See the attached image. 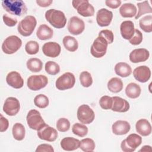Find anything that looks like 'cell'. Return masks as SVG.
I'll return each instance as SVG.
<instances>
[{"mask_svg":"<svg viewBox=\"0 0 152 152\" xmlns=\"http://www.w3.org/2000/svg\"><path fill=\"white\" fill-rule=\"evenodd\" d=\"M3 8L11 15L22 16L27 12V8L22 0H5L2 1Z\"/></svg>","mask_w":152,"mask_h":152,"instance_id":"6da1fadb","label":"cell"},{"mask_svg":"<svg viewBox=\"0 0 152 152\" xmlns=\"http://www.w3.org/2000/svg\"><path fill=\"white\" fill-rule=\"evenodd\" d=\"M46 20L55 28H64L66 24V18L65 14L55 9H49L45 12Z\"/></svg>","mask_w":152,"mask_h":152,"instance_id":"7a4b0ae2","label":"cell"},{"mask_svg":"<svg viewBox=\"0 0 152 152\" xmlns=\"http://www.w3.org/2000/svg\"><path fill=\"white\" fill-rule=\"evenodd\" d=\"M37 24V20L33 15H27L18 24V32L23 36L28 37L32 34Z\"/></svg>","mask_w":152,"mask_h":152,"instance_id":"3957f363","label":"cell"},{"mask_svg":"<svg viewBox=\"0 0 152 152\" xmlns=\"http://www.w3.org/2000/svg\"><path fill=\"white\" fill-rule=\"evenodd\" d=\"M22 45L21 40L17 36L12 35L7 37L2 43V50L4 53L11 55L15 53Z\"/></svg>","mask_w":152,"mask_h":152,"instance_id":"277c9868","label":"cell"},{"mask_svg":"<svg viewBox=\"0 0 152 152\" xmlns=\"http://www.w3.org/2000/svg\"><path fill=\"white\" fill-rule=\"evenodd\" d=\"M26 121L30 128L38 131L46 124L44 121L40 113L35 109H31L26 116Z\"/></svg>","mask_w":152,"mask_h":152,"instance_id":"5b68a950","label":"cell"},{"mask_svg":"<svg viewBox=\"0 0 152 152\" xmlns=\"http://www.w3.org/2000/svg\"><path fill=\"white\" fill-rule=\"evenodd\" d=\"M72 5L83 17H91L94 14V8L88 0H73Z\"/></svg>","mask_w":152,"mask_h":152,"instance_id":"8992f818","label":"cell"},{"mask_svg":"<svg viewBox=\"0 0 152 152\" xmlns=\"http://www.w3.org/2000/svg\"><path fill=\"white\" fill-rule=\"evenodd\" d=\"M107 45L108 43L106 40L102 36H98L91 46L90 53L96 58H102L106 53Z\"/></svg>","mask_w":152,"mask_h":152,"instance_id":"52a82bcc","label":"cell"},{"mask_svg":"<svg viewBox=\"0 0 152 152\" xmlns=\"http://www.w3.org/2000/svg\"><path fill=\"white\" fill-rule=\"evenodd\" d=\"M141 142L142 138L141 136L137 134H131L122 141L121 147L124 152H132L141 145Z\"/></svg>","mask_w":152,"mask_h":152,"instance_id":"ba28073f","label":"cell"},{"mask_svg":"<svg viewBox=\"0 0 152 152\" xmlns=\"http://www.w3.org/2000/svg\"><path fill=\"white\" fill-rule=\"evenodd\" d=\"M75 83V78L74 75L71 72H67L57 78L55 86L56 88L59 90H65L72 88Z\"/></svg>","mask_w":152,"mask_h":152,"instance_id":"9c48e42d","label":"cell"},{"mask_svg":"<svg viewBox=\"0 0 152 152\" xmlns=\"http://www.w3.org/2000/svg\"><path fill=\"white\" fill-rule=\"evenodd\" d=\"M77 119L83 124H90L95 118V114L93 109L87 104H82L77 109Z\"/></svg>","mask_w":152,"mask_h":152,"instance_id":"30bf717a","label":"cell"},{"mask_svg":"<svg viewBox=\"0 0 152 152\" xmlns=\"http://www.w3.org/2000/svg\"><path fill=\"white\" fill-rule=\"evenodd\" d=\"M48 79L44 75H33L30 76L27 81V85L29 89L33 91H38L46 86Z\"/></svg>","mask_w":152,"mask_h":152,"instance_id":"8fae6325","label":"cell"},{"mask_svg":"<svg viewBox=\"0 0 152 152\" xmlns=\"http://www.w3.org/2000/svg\"><path fill=\"white\" fill-rule=\"evenodd\" d=\"M20 109L19 100L14 97H9L5 100L3 106V111L8 116H15Z\"/></svg>","mask_w":152,"mask_h":152,"instance_id":"7c38bea8","label":"cell"},{"mask_svg":"<svg viewBox=\"0 0 152 152\" xmlns=\"http://www.w3.org/2000/svg\"><path fill=\"white\" fill-rule=\"evenodd\" d=\"M67 28L71 34L79 35L84 30L85 24L82 19L77 16H73L68 21Z\"/></svg>","mask_w":152,"mask_h":152,"instance_id":"4fadbf2b","label":"cell"},{"mask_svg":"<svg viewBox=\"0 0 152 152\" xmlns=\"http://www.w3.org/2000/svg\"><path fill=\"white\" fill-rule=\"evenodd\" d=\"M37 134L40 139L49 142L55 141L58 137L57 131L47 124L38 130Z\"/></svg>","mask_w":152,"mask_h":152,"instance_id":"5bb4252c","label":"cell"},{"mask_svg":"<svg viewBox=\"0 0 152 152\" xmlns=\"http://www.w3.org/2000/svg\"><path fill=\"white\" fill-rule=\"evenodd\" d=\"M112 18V12L106 8L100 9L96 14V21L100 27L108 26L110 24Z\"/></svg>","mask_w":152,"mask_h":152,"instance_id":"9a60e30c","label":"cell"},{"mask_svg":"<svg viewBox=\"0 0 152 152\" xmlns=\"http://www.w3.org/2000/svg\"><path fill=\"white\" fill-rule=\"evenodd\" d=\"M150 56L149 51L145 48L134 49L129 53V60L132 63H139L146 61Z\"/></svg>","mask_w":152,"mask_h":152,"instance_id":"2e32d148","label":"cell"},{"mask_svg":"<svg viewBox=\"0 0 152 152\" xmlns=\"http://www.w3.org/2000/svg\"><path fill=\"white\" fill-rule=\"evenodd\" d=\"M42 51L44 55L50 58L58 56L61 51V48L59 43L55 42L45 43L42 46Z\"/></svg>","mask_w":152,"mask_h":152,"instance_id":"e0dca14e","label":"cell"},{"mask_svg":"<svg viewBox=\"0 0 152 152\" xmlns=\"http://www.w3.org/2000/svg\"><path fill=\"white\" fill-rule=\"evenodd\" d=\"M133 75L136 80L140 83H145L151 77V71L146 65H141L135 68L133 71Z\"/></svg>","mask_w":152,"mask_h":152,"instance_id":"ac0fdd59","label":"cell"},{"mask_svg":"<svg viewBox=\"0 0 152 152\" xmlns=\"http://www.w3.org/2000/svg\"><path fill=\"white\" fill-rule=\"evenodd\" d=\"M7 84L16 89L21 88L24 85V80L20 74L17 71H11L9 72L6 77Z\"/></svg>","mask_w":152,"mask_h":152,"instance_id":"d6986e66","label":"cell"},{"mask_svg":"<svg viewBox=\"0 0 152 152\" xmlns=\"http://www.w3.org/2000/svg\"><path fill=\"white\" fill-rule=\"evenodd\" d=\"M113 104L111 110L116 112H126L129 110L130 106L127 100L118 96L112 97Z\"/></svg>","mask_w":152,"mask_h":152,"instance_id":"ffe728a7","label":"cell"},{"mask_svg":"<svg viewBox=\"0 0 152 152\" xmlns=\"http://www.w3.org/2000/svg\"><path fill=\"white\" fill-rule=\"evenodd\" d=\"M135 29L134 23L130 20L124 21L120 26L121 36L126 40H129L134 36Z\"/></svg>","mask_w":152,"mask_h":152,"instance_id":"44dd1931","label":"cell"},{"mask_svg":"<svg viewBox=\"0 0 152 152\" xmlns=\"http://www.w3.org/2000/svg\"><path fill=\"white\" fill-rule=\"evenodd\" d=\"M131 129L130 124L126 121L118 120L114 122L112 126V130L114 134L122 135L127 134Z\"/></svg>","mask_w":152,"mask_h":152,"instance_id":"7402d4cb","label":"cell"},{"mask_svg":"<svg viewBox=\"0 0 152 152\" xmlns=\"http://www.w3.org/2000/svg\"><path fill=\"white\" fill-rule=\"evenodd\" d=\"M80 141L74 137H65L60 142L61 148L65 151H74L80 147Z\"/></svg>","mask_w":152,"mask_h":152,"instance_id":"603a6c76","label":"cell"},{"mask_svg":"<svg viewBox=\"0 0 152 152\" xmlns=\"http://www.w3.org/2000/svg\"><path fill=\"white\" fill-rule=\"evenodd\" d=\"M137 132L141 135L146 137L151 133V126L149 121L146 119H139L135 124Z\"/></svg>","mask_w":152,"mask_h":152,"instance_id":"cb8c5ba5","label":"cell"},{"mask_svg":"<svg viewBox=\"0 0 152 152\" xmlns=\"http://www.w3.org/2000/svg\"><path fill=\"white\" fill-rule=\"evenodd\" d=\"M137 7L131 3H125L121 5L119 8V13L124 18H131L136 15Z\"/></svg>","mask_w":152,"mask_h":152,"instance_id":"d4e9b609","label":"cell"},{"mask_svg":"<svg viewBox=\"0 0 152 152\" xmlns=\"http://www.w3.org/2000/svg\"><path fill=\"white\" fill-rule=\"evenodd\" d=\"M53 35L52 28L46 24H41L37 28L36 36L37 38L41 40H46L50 39Z\"/></svg>","mask_w":152,"mask_h":152,"instance_id":"484cf974","label":"cell"},{"mask_svg":"<svg viewBox=\"0 0 152 152\" xmlns=\"http://www.w3.org/2000/svg\"><path fill=\"white\" fill-rule=\"evenodd\" d=\"M115 71L116 75L121 77H127L132 73L131 66L125 62H118L115 66Z\"/></svg>","mask_w":152,"mask_h":152,"instance_id":"4316f807","label":"cell"},{"mask_svg":"<svg viewBox=\"0 0 152 152\" xmlns=\"http://www.w3.org/2000/svg\"><path fill=\"white\" fill-rule=\"evenodd\" d=\"M141 92V89L140 86L135 83H129L125 88V94L127 97L131 99L138 98Z\"/></svg>","mask_w":152,"mask_h":152,"instance_id":"83f0119b","label":"cell"},{"mask_svg":"<svg viewBox=\"0 0 152 152\" xmlns=\"http://www.w3.org/2000/svg\"><path fill=\"white\" fill-rule=\"evenodd\" d=\"M108 90L114 93L120 92L123 88V82L121 79L118 77H113L107 83Z\"/></svg>","mask_w":152,"mask_h":152,"instance_id":"f1b7e54d","label":"cell"},{"mask_svg":"<svg viewBox=\"0 0 152 152\" xmlns=\"http://www.w3.org/2000/svg\"><path fill=\"white\" fill-rule=\"evenodd\" d=\"M62 43L65 48L69 52H75L78 48L77 40L71 36H66L62 39Z\"/></svg>","mask_w":152,"mask_h":152,"instance_id":"f546056e","label":"cell"},{"mask_svg":"<svg viewBox=\"0 0 152 152\" xmlns=\"http://www.w3.org/2000/svg\"><path fill=\"white\" fill-rule=\"evenodd\" d=\"M12 133L15 140L17 141L23 140L26 134V129L24 125L18 122L14 124L12 126Z\"/></svg>","mask_w":152,"mask_h":152,"instance_id":"4dcf8cb0","label":"cell"},{"mask_svg":"<svg viewBox=\"0 0 152 152\" xmlns=\"http://www.w3.org/2000/svg\"><path fill=\"white\" fill-rule=\"evenodd\" d=\"M27 68L32 72H39L42 69L43 62L36 58H30L26 63Z\"/></svg>","mask_w":152,"mask_h":152,"instance_id":"1f68e13d","label":"cell"},{"mask_svg":"<svg viewBox=\"0 0 152 152\" xmlns=\"http://www.w3.org/2000/svg\"><path fill=\"white\" fill-rule=\"evenodd\" d=\"M140 28L146 33L152 31V15H147L141 18L139 21Z\"/></svg>","mask_w":152,"mask_h":152,"instance_id":"d6a6232c","label":"cell"},{"mask_svg":"<svg viewBox=\"0 0 152 152\" xmlns=\"http://www.w3.org/2000/svg\"><path fill=\"white\" fill-rule=\"evenodd\" d=\"M137 5L138 7V13L135 16V19L136 20L145 14L152 12V8L147 1H145L142 2H138L137 4Z\"/></svg>","mask_w":152,"mask_h":152,"instance_id":"836d02e7","label":"cell"},{"mask_svg":"<svg viewBox=\"0 0 152 152\" xmlns=\"http://www.w3.org/2000/svg\"><path fill=\"white\" fill-rule=\"evenodd\" d=\"M96 145L94 140L90 138H86L81 140L80 142L79 148L85 152L93 151L95 148Z\"/></svg>","mask_w":152,"mask_h":152,"instance_id":"e575fe53","label":"cell"},{"mask_svg":"<svg viewBox=\"0 0 152 152\" xmlns=\"http://www.w3.org/2000/svg\"><path fill=\"white\" fill-rule=\"evenodd\" d=\"M88 128L83 124L75 123L72 127V132L74 135L80 137H84L87 135Z\"/></svg>","mask_w":152,"mask_h":152,"instance_id":"d590c367","label":"cell"},{"mask_svg":"<svg viewBox=\"0 0 152 152\" xmlns=\"http://www.w3.org/2000/svg\"><path fill=\"white\" fill-rule=\"evenodd\" d=\"M34 103L35 106L39 108H46L49 103L48 97L43 94L37 95L34 99Z\"/></svg>","mask_w":152,"mask_h":152,"instance_id":"8d00e7d4","label":"cell"},{"mask_svg":"<svg viewBox=\"0 0 152 152\" xmlns=\"http://www.w3.org/2000/svg\"><path fill=\"white\" fill-rule=\"evenodd\" d=\"M45 69L48 74L52 75H55L60 71L59 65L56 62L51 61H48L45 64Z\"/></svg>","mask_w":152,"mask_h":152,"instance_id":"74e56055","label":"cell"},{"mask_svg":"<svg viewBox=\"0 0 152 152\" xmlns=\"http://www.w3.org/2000/svg\"><path fill=\"white\" fill-rule=\"evenodd\" d=\"M80 81L81 86L84 87H89L93 84V78L90 72L83 71L80 74Z\"/></svg>","mask_w":152,"mask_h":152,"instance_id":"f35d334b","label":"cell"},{"mask_svg":"<svg viewBox=\"0 0 152 152\" xmlns=\"http://www.w3.org/2000/svg\"><path fill=\"white\" fill-rule=\"evenodd\" d=\"M39 50V45L36 41L30 40L25 45V50L28 55H35Z\"/></svg>","mask_w":152,"mask_h":152,"instance_id":"ab89813d","label":"cell"},{"mask_svg":"<svg viewBox=\"0 0 152 152\" xmlns=\"http://www.w3.org/2000/svg\"><path fill=\"white\" fill-rule=\"evenodd\" d=\"M56 127L59 132H66L70 128V122L68 119L61 118L57 121Z\"/></svg>","mask_w":152,"mask_h":152,"instance_id":"60d3db41","label":"cell"},{"mask_svg":"<svg viewBox=\"0 0 152 152\" xmlns=\"http://www.w3.org/2000/svg\"><path fill=\"white\" fill-rule=\"evenodd\" d=\"M99 104L100 107L104 110H109L111 109L112 104H113V99L112 97L109 96H103L99 100Z\"/></svg>","mask_w":152,"mask_h":152,"instance_id":"b9f144b4","label":"cell"},{"mask_svg":"<svg viewBox=\"0 0 152 152\" xmlns=\"http://www.w3.org/2000/svg\"><path fill=\"white\" fill-rule=\"evenodd\" d=\"M143 39L142 33L138 29H135L134 36L129 40V43L133 45H140Z\"/></svg>","mask_w":152,"mask_h":152,"instance_id":"7bdbcfd3","label":"cell"},{"mask_svg":"<svg viewBox=\"0 0 152 152\" xmlns=\"http://www.w3.org/2000/svg\"><path fill=\"white\" fill-rule=\"evenodd\" d=\"M99 36H102L103 38H104L107 42L108 44H111L113 42V40H114L113 33L110 30L106 29V30H101L99 33Z\"/></svg>","mask_w":152,"mask_h":152,"instance_id":"ee69618b","label":"cell"},{"mask_svg":"<svg viewBox=\"0 0 152 152\" xmlns=\"http://www.w3.org/2000/svg\"><path fill=\"white\" fill-rule=\"evenodd\" d=\"M3 21L4 22L5 24L8 27H14L17 23V20L16 18H11L9 17L7 14H4L3 17Z\"/></svg>","mask_w":152,"mask_h":152,"instance_id":"f6af8a7d","label":"cell"},{"mask_svg":"<svg viewBox=\"0 0 152 152\" xmlns=\"http://www.w3.org/2000/svg\"><path fill=\"white\" fill-rule=\"evenodd\" d=\"M36 152H53L54 149L52 146L48 144H42L37 147Z\"/></svg>","mask_w":152,"mask_h":152,"instance_id":"bcb514c9","label":"cell"},{"mask_svg":"<svg viewBox=\"0 0 152 152\" xmlns=\"http://www.w3.org/2000/svg\"><path fill=\"white\" fill-rule=\"evenodd\" d=\"M9 126L8 120L0 114V132H3L7 130Z\"/></svg>","mask_w":152,"mask_h":152,"instance_id":"7dc6e473","label":"cell"},{"mask_svg":"<svg viewBox=\"0 0 152 152\" xmlns=\"http://www.w3.org/2000/svg\"><path fill=\"white\" fill-rule=\"evenodd\" d=\"M105 4L110 8L115 9L121 5V1L120 0H106L105 1Z\"/></svg>","mask_w":152,"mask_h":152,"instance_id":"c3c4849f","label":"cell"},{"mask_svg":"<svg viewBox=\"0 0 152 152\" xmlns=\"http://www.w3.org/2000/svg\"><path fill=\"white\" fill-rule=\"evenodd\" d=\"M37 4L41 7H47L53 2L52 0H36Z\"/></svg>","mask_w":152,"mask_h":152,"instance_id":"681fc988","label":"cell"},{"mask_svg":"<svg viewBox=\"0 0 152 152\" xmlns=\"http://www.w3.org/2000/svg\"><path fill=\"white\" fill-rule=\"evenodd\" d=\"M151 147L150 145H144L139 151H151Z\"/></svg>","mask_w":152,"mask_h":152,"instance_id":"f907efd6","label":"cell"}]
</instances>
